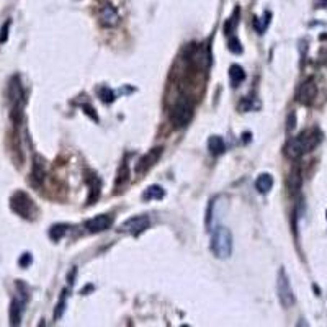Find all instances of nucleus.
<instances>
[{
	"label": "nucleus",
	"instance_id": "obj_1",
	"mask_svg": "<svg viewBox=\"0 0 327 327\" xmlns=\"http://www.w3.org/2000/svg\"><path fill=\"white\" fill-rule=\"evenodd\" d=\"M321 139H323V134L318 130H306L301 134L288 139L285 144V156L293 161L299 159L301 156L308 154L314 147H318Z\"/></svg>",
	"mask_w": 327,
	"mask_h": 327
},
{
	"label": "nucleus",
	"instance_id": "obj_2",
	"mask_svg": "<svg viewBox=\"0 0 327 327\" xmlns=\"http://www.w3.org/2000/svg\"><path fill=\"white\" fill-rule=\"evenodd\" d=\"M211 252L218 259H228L232 254V234L228 228H218L211 236Z\"/></svg>",
	"mask_w": 327,
	"mask_h": 327
},
{
	"label": "nucleus",
	"instance_id": "obj_3",
	"mask_svg": "<svg viewBox=\"0 0 327 327\" xmlns=\"http://www.w3.org/2000/svg\"><path fill=\"white\" fill-rule=\"evenodd\" d=\"M193 118V105L188 97H180L170 110V121L175 128H185Z\"/></svg>",
	"mask_w": 327,
	"mask_h": 327
},
{
	"label": "nucleus",
	"instance_id": "obj_4",
	"mask_svg": "<svg viewBox=\"0 0 327 327\" xmlns=\"http://www.w3.org/2000/svg\"><path fill=\"white\" fill-rule=\"evenodd\" d=\"M10 208L25 219H33L34 213H36V206H34L33 200L25 192L13 193V196L10 198Z\"/></svg>",
	"mask_w": 327,
	"mask_h": 327
},
{
	"label": "nucleus",
	"instance_id": "obj_5",
	"mask_svg": "<svg viewBox=\"0 0 327 327\" xmlns=\"http://www.w3.org/2000/svg\"><path fill=\"white\" fill-rule=\"evenodd\" d=\"M277 293H278L280 304H282L283 308H291V306H293V304L296 303V298H294L293 288H291L290 278H288V275H286L285 268H280V272H278V278H277Z\"/></svg>",
	"mask_w": 327,
	"mask_h": 327
},
{
	"label": "nucleus",
	"instance_id": "obj_6",
	"mask_svg": "<svg viewBox=\"0 0 327 327\" xmlns=\"http://www.w3.org/2000/svg\"><path fill=\"white\" fill-rule=\"evenodd\" d=\"M149 226H151V219L147 216H132L130 219H126L125 223H121L118 231L125 234H131V236H139L146 229H149Z\"/></svg>",
	"mask_w": 327,
	"mask_h": 327
},
{
	"label": "nucleus",
	"instance_id": "obj_7",
	"mask_svg": "<svg viewBox=\"0 0 327 327\" xmlns=\"http://www.w3.org/2000/svg\"><path fill=\"white\" fill-rule=\"evenodd\" d=\"M98 22L101 27L113 28L120 23V13L110 2H101L98 7Z\"/></svg>",
	"mask_w": 327,
	"mask_h": 327
},
{
	"label": "nucleus",
	"instance_id": "obj_8",
	"mask_svg": "<svg viewBox=\"0 0 327 327\" xmlns=\"http://www.w3.org/2000/svg\"><path fill=\"white\" fill-rule=\"evenodd\" d=\"M84 180L89 187V198H87V204H95L100 200L101 195V180L94 170H85L84 172Z\"/></svg>",
	"mask_w": 327,
	"mask_h": 327
},
{
	"label": "nucleus",
	"instance_id": "obj_9",
	"mask_svg": "<svg viewBox=\"0 0 327 327\" xmlns=\"http://www.w3.org/2000/svg\"><path fill=\"white\" fill-rule=\"evenodd\" d=\"M316 95H318V85H316V80L314 79H308L304 80L303 84H301V87L298 89V101L301 105L304 106H309L314 103V98Z\"/></svg>",
	"mask_w": 327,
	"mask_h": 327
},
{
	"label": "nucleus",
	"instance_id": "obj_10",
	"mask_svg": "<svg viewBox=\"0 0 327 327\" xmlns=\"http://www.w3.org/2000/svg\"><path fill=\"white\" fill-rule=\"evenodd\" d=\"M111 224H113V218L108 216V214H98V216L87 219L85 228L89 232L97 234V232H103L106 229H110Z\"/></svg>",
	"mask_w": 327,
	"mask_h": 327
},
{
	"label": "nucleus",
	"instance_id": "obj_11",
	"mask_svg": "<svg viewBox=\"0 0 327 327\" xmlns=\"http://www.w3.org/2000/svg\"><path fill=\"white\" fill-rule=\"evenodd\" d=\"M46 178V165L43 157L34 156L33 159V167H32V175H30V185L33 188H41Z\"/></svg>",
	"mask_w": 327,
	"mask_h": 327
},
{
	"label": "nucleus",
	"instance_id": "obj_12",
	"mask_svg": "<svg viewBox=\"0 0 327 327\" xmlns=\"http://www.w3.org/2000/svg\"><path fill=\"white\" fill-rule=\"evenodd\" d=\"M162 156V147H156V149L149 151L147 154H144L139 159V162H137L136 165V173H139V175H142V173H146L149 168L154 165V164L159 161V157Z\"/></svg>",
	"mask_w": 327,
	"mask_h": 327
},
{
	"label": "nucleus",
	"instance_id": "obj_13",
	"mask_svg": "<svg viewBox=\"0 0 327 327\" xmlns=\"http://www.w3.org/2000/svg\"><path fill=\"white\" fill-rule=\"evenodd\" d=\"M23 89H22V84H20V79L15 75V77L10 80L8 84V98H10V103L12 106L15 105H22L23 103Z\"/></svg>",
	"mask_w": 327,
	"mask_h": 327
},
{
	"label": "nucleus",
	"instance_id": "obj_14",
	"mask_svg": "<svg viewBox=\"0 0 327 327\" xmlns=\"http://www.w3.org/2000/svg\"><path fill=\"white\" fill-rule=\"evenodd\" d=\"M272 187H273V177L270 175V173H260L257 177V180H255V188H257L262 195L268 193L272 190Z\"/></svg>",
	"mask_w": 327,
	"mask_h": 327
},
{
	"label": "nucleus",
	"instance_id": "obj_15",
	"mask_svg": "<svg viewBox=\"0 0 327 327\" xmlns=\"http://www.w3.org/2000/svg\"><path fill=\"white\" fill-rule=\"evenodd\" d=\"M208 151L213 156H221L226 151V142H224L221 136H211L208 139Z\"/></svg>",
	"mask_w": 327,
	"mask_h": 327
},
{
	"label": "nucleus",
	"instance_id": "obj_16",
	"mask_svg": "<svg viewBox=\"0 0 327 327\" xmlns=\"http://www.w3.org/2000/svg\"><path fill=\"white\" fill-rule=\"evenodd\" d=\"M22 313H23V303H20L18 299H13L10 304V324L18 326L22 321Z\"/></svg>",
	"mask_w": 327,
	"mask_h": 327
},
{
	"label": "nucleus",
	"instance_id": "obj_17",
	"mask_svg": "<svg viewBox=\"0 0 327 327\" xmlns=\"http://www.w3.org/2000/svg\"><path fill=\"white\" fill-rule=\"evenodd\" d=\"M301 183H303V178H301L299 168H293L291 173H290V177H288V180H286V185H288L290 192L291 193L298 192L299 188H301Z\"/></svg>",
	"mask_w": 327,
	"mask_h": 327
},
{
	"label": "nucleus",
	"instance_id": "obj_18",
	"mask_svg": "<svg viewBox=\"0 0 327 327\" xmlns=\"http://www.w3.org/2000/svg\"><path fill=\"white\" fill-rule=\"evenodd\" d=\"M229 79H231L234 87H239V84H241V82H244L245 72H244V69L241 67V65H239V64H232L231 67H229Z\"/></svg>",
	"mask_w": 327,
	"mask_h": 327
},
{
	"label": "nucleus",
	"instance_id": "obj_19",
	"mask_svg": "<svg viewBox=\"0 0 327 327\" xmlns=\"http://www.w3.org/2000/svg\"><path fill=\"white\" fill-rule=\"evenodd\" d=\"M165 196V190L159 185H151L147 190L144 192V200H162Z\"/></svg>",
	"mask_w": 327,
	"mask_h": 327
},
{
	"label": "nucleus",
	"instance_id": "obj_20",
	"mask_svg": "<svg viewBox=\"0 0 327 327\" xmlns=\"http://www.w3.org/2000/svg\"><path fill=\"white\" fill-rule=\"evenodd\" d=\"M67 229H69L67 224H54V226L49 229V237H51V241H54V242L61 241V239L65 236Z\"/></svg>",
	"mask_w": 327,
	"mask_h": 327
},
{
	"label": "nucleus",
	"instance_id": "obj_21",
	"mask_svg": "<svg viewBox=\"0 0 327 327\" xmlns=\"http://www.w3.org/2000/svg\"><path fill=\"white\" fill-rule=\"evenodd\" d=\"M270 18H272V13L265 12L262 18H255L254 20V28L257 30L259 34H263L265 32H267V27L270 25Z\"/></svg>",
	"mask_w": 327,
	"mask_h": 327
},
{
	"label": "nucleus",
	"instance_id": "obj_22",
	"mask_svg": "<svg viewBox=\"0 0 327 327\" xmlns=\"http://www.w3.org/2000/svg\"><path fill=\"white\" fill-rule=\"evenodd\" d=\"M128 177H130V168H128V164H121L118 175H116V180H115L116 188H121L123 185H125V183L128 182Z\"/></svg>",
	"mask_w": 327,
	"mask_h": 327
},
{
	"label": "nucleus",
	"instance_id": "obj_23",
	"mask_svg": "<svg viewBox=\"0 0 327 327\" xmlns=\"http://www.w3.org/2000/svg\"><path fill=\"white\" fill-rule=\"evenodd\" d=\"M98 94H100V98L103 100L105 103H113L115 98H116L115 92L111 90L110 87H101V89L98 90Z\"/></svg>",
	"mask_w": 327,
	"mask_h": 327
},
{
	"label": "nucleus",
	"instance_id": "obj_24",
	"mask_svg": "<svg viewBox=\"0 0 327 327\" xmlns=\"http://www.w3.org/2000/svg\"><path fill=\"white\" fill-rule=\"evenodd\" d=\"M229 51H231V53H234V54H241L242 51H244L241 41H239L236 36H232L231 41H229Z\"/></svg>",
	"mask_w": 327,
	"mask_h": 327
},
{
	"label": "nucleus",
	"instance_id": "obj_25",
	"mask_svg": "<svg viewBox=\"0 0 327 327\" xmlns=\"http://www.w3.org/2000/svg\"><path fill=\"white\" fill-rule=\"evenodd\" d=\"M32 262H33V257H32V254H28V252H25L22 257L18 259V265H20L22 268H27Z\"/></svg>",
	"mask_w": 327,
	"mask_h": 327
},
{
	"label": "nucleus",
	"instance_id": "obj_26",
	"mask_svg": "<svg viewBox=\"0 0 327 327\" xmlns=\"http://www.w3.org/2000/svg\"><path fill=\"white\" fill-rule=\"evenodd\" d=\"M296 128V113L294 111H291L288 115V120H286V130L288 131H293Z\"/></svg>",
	"mask_w": 327,
	"mask_h": 327
},
{
	"label": "nucleus",
	"instance_id": "obj_27",
	"mask_svg": "<svg viewBox=\"0 0 327 327\" xmlns=\"http://www.w3.org/2000/svg\"><path fill=\"white\" fill-rule=\"evenodd\" d=\"M64 308H65V296H63V301H59L58 308H56L54 319H59V316H63V313H64Z\"/></svg>",
	"mask_w": 327,
	"mask_h": 327
},
{
	"label": "nucleus",
	"instance_id": "obj_28",
	"mask_svg": "<svg viewBox=\"0 0 327 327\" xmlns=\"http://www.w3.org/2000/svg\"><path fill=\"white\" fill-rule=\"evenodd\" d=\"M8 30H10V22H7L2 28V34H0V43H5L8 39Z\"/></svg>",
	"mask_w": 327,
	"mask_h": 327
},
{
	"label": "nucleus",
	"instance_id": "obj_29",
	"mask_svg": "<svg viewBox=\"0 0 327 327\" xmlns=\"http://www.w3.org/2000/svg\"><path fill=\"white\" fill-rule=\"evenodd\" d=\"M84 111H85V115H90V116H92V120H94V121H98V116H97V115L94 113V108H92V106L84 105Z\"/></svg>",
	"mask_w": 327,
	"mask_h": 327
},
{
	"label": "nucleus",
	"instance_id": "obj_30",
	"mask_svg": "<svg viewBox=\"0 0 327 327\" xmlns=\"http://www.w3.org/2000/svg\"><path fill=\"white\" fill-rule=\"evenodd\" d=\"M316 7L318 8H327V0H316Z\"/></svg>",
	"mask_w": 327,
	"mask_h": 327
},
{
	"label": "nucleus",
	"instance_id": "obj_31",
	"mask_svg": "<svg viewBox=\"0 0 327 327\" xmlns=\"http://www.w3.org/2000/svg\"><path fill=\"white\" fill-rule=\"evenodd\" d=\"M326 216H327V211H326Z\"/></svg>",
	"mask_w": 327,
	"mask_h": 327
}]
</instances>
